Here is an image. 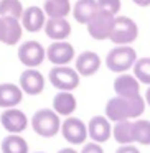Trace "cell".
<instances>
[{"instance_id": "3957f363", "label": "cell", "mask_w": 150, "mask_h": 153, "mask_svg": "<svg viewBox=\"0 0 150 153\" xmlns=\"http://www.w3.org/2000/svg\"><path fill=\"white\" fill-rule=\"evenodd\" d=\"M137 59V53L129 45H119L117 48L107 53L106 64L112 73H125L127 69L134 66Z\"/></svg>"}, {"instance_id": "7402d4cb", "label": "cell", "mask_w": 150, "mask_h": 153, "mask_svg": "<svg viewBox=\"0 0 150 153\" xmlns=\"http://www.w3.org/2000/svg\"><path fill=\"white\" fill-rule=\"evenodd\" d=\"M2 153H28V143L18 133H12L2 140Z\"/></svg>"}, {"instance_id": "ffe728a7", "label": "cell", "mask_w": 150, "mask_h": 153, "mask_svg": "<svg viewBox=\"0 0 150 153\" xmlns=\"http://www.w3.org/2000/svg\"><path fill=\"white\" fill-rule=\"evenodd\" d=\"M96 10H97L96 0H78L74 8H73L74 20H76L78 23L86 25L87 22L93 18V15L96 13Z\"/></svg>"}, {"instance_id": "4316f807", "label": "cell", "mask_w": 150, "mask_h": 153, "mask_svg": "<svg viewBox=\"0 0 150 153\" xmlns=\"http://www.w3.org/2000/svg\"><path fill=\"white\" fill-rule=\"evenodd\" d=\"M96 7L97 10L116 17L120 10V0H96Z\"/></svg>"}, {"instance_id": "4dcf8cb0", "label": "cell", "mask_w": 150, "mask_h": 153, "mask_svg": "<svg viewBox=\"0 0 150 153\" xmlns=\"http://www.w3.org/2000/svg\"><path fill=\"white\" fill-rule=\"evenodd\" d=\"M2 36H4V18L0 17V41H2Z\"/></svg>"}, {"instance_id": "7a4b0ae2", "label": "cell", "mask_w": 150, "mask_h": 153, "mask_svg": "<svg viewBox=\"0 0 150 153\" xmlns=\"http://www.w3.org/2000/svg\"><path fill=\"white\" fill-rule=\"evenodd\" d=\"M33 132L43 138H51L60 132V115L51 109H40L31 117Z\"/></svg>"}, {"instance_id": "f1b7e54d", "label": "cell", "mask_w": 150, "mask_h": 153, "mask_svg": "<svg viewBox=\"0 0 150 153\" xmlns=\"http://www.w3.org/2000/svg\"><path fill=\"white\" fill-rule=\"evenodd\" d=\"M116 153H140L139 152V148H135L134 145H122V146H119V148L116 150Z\"/></svg>"}, {"instance_id": "ba28073f", "label": "cell", "mask_w": 150, "mask_h": 153, "mask_svg": "<svg viewBox=\"0 0 150 153\" xmlns=\"http://www.w3.org/2000/svg\"><path fill=\"white\" fill-rule=\"evenodd\" d=\"M61 133L66 142L73 143V145H79L87 138V127L78 117H68L61 123Z\"/></svg>"}, {"instance_id": "f546056e", "label": "cell", "mask_w": 150, "mask_h": 153, "mask_svg": "<svg viewBox=\"0 0 150 153\" xmlns=\"http://www.w3.org/2000/svg\"><path fill=\"white\" fill-rule=\"evenodd\" d=\"M132 2L139 7H149L150 5V0H132Z\"/></svg>"}, {"instance_id": "484cf974", "label": "cell", "mask_w": 150, "mask_h": 153, "mask_svg": "<svg viewBox=\"0 0 150 153\" xmlns=\"http://www.w3.org/2000/svg\"><path fill=\"white\" fill-rule=\"evenodd\" d=\"M134 77L150 86V58H139L134 63Z\"/></svg>"}, {"instance_id": "30bf717a", "label": "cell", "mask_w": 150, "mask_h": 153, "mask_svg": "<svg viewBox=\"0 0 150 153\" xmlns=\"http://www.w3.org/2000/svg\"><path fill=\"white\" fill-rule=\"evenodd\" d=\"M45 51H46V58L54 66H66L74 58V48L68 41H54Z\"/></svg>"}, {"instance_id": "5b68a950", "label": "cell", "mask_w": 150, "mask_h": 153, "mask_svg": "<svg viewBox=\"0 0 150 153\" xmlns=\"http://www.w3.org/2000/svg\"><path fill=\"white\" fill-rule=\"evenodd\" d=\"M50 82L53 84V87H56L58 91H74L79 86V74L76 73V69L66 66H54L50 71Z\"/></svg>"}, {"instance_id": "2e32d148", "label": "cell", "mask_w": 150, "mask_h": 153, "mask_svg": "<svg viewBox=\"0 0 150 153\" xmlns=\"http://www.w3.org/2000/svg\"><path fill=\"white\" fill-rule=\"evenodd\" d=\"M23 99V92L17 84L12 82H4L0 84V107L4 109H10V107H17Z\"/></svg>"}, {"instance_id": "9a60e30c", "label": "cell", "mask_w": 150, "mask_h": 153, "mask_svg": "<svg viewBox=\"0 0 150 153\" xmlns=\"http://www.w3.org/2000/svg\"><path fill=\"white\" fill-rule=\"evenodd\" d=\"M45 25V12L40 7H28L22 13V28L30 33H37Z\"/></svg>"}, {"instance_id": "836d02e7", "label": "cell", "mask_w": 150, "mask_h": 153, "mask_svg": "<svg viewBox=\"0 0 150 153\" xmlns=\"http://www.w3.org/2000/svg\"><path fill=\"white\" fill-rule=\"evenodd\" d=\"M35 153H43V152H35Z\"/></svg>"}, {"instance_id": "7c38bea8", "label": "cell", "mask_w": 150, "mask_h": 153, "mask_svg": "<svg viewBox=\"0 0 150 153\" xmlns=\"http://www.w3.org/2000/svg\"><path fill=\"white\" fill-rule=\"evenodd\" d=\"M87 135L91 137V140L96 143L107 142L112 135V128H110V122L107 120V117L104 115H94L87 123Z\"/></svg>"}, {"instance_id": "44dd1931", "label": "cell", "mask_w": 150, "mask_h": 153, "mask_svg": "<svg viewBox=\"0 0 150 153\" xmlns=\"http://www.w3.org/2000/svg\"><path fill=\"white\" fill-rule=\"evenodd\" d=\"M43 12L50 18H66V15L71 12L69 0H46Z\"/></svg>"}, {"instance_id": "5bb4252c", "label": "cell", "mask_w": 150, "mask_h": 153, "mask_svg": "<svg viewBox=\"0 0 150 153\" xmlns=\"http://www.w3.org/2000/svg\"><path fill=\"white\" fill-rule=\"evenodd\" d=\"M48 38L54 41H63L71 35V25L66 18H50L43 25Z\"/></svg>"}, {"instance_id": "cb8c5ba5", "label": "cell", "mask_w": 150, "mask_h": 153, "mask_svg": "<svg viewBox=\"0 0 150 153\" xmlns=\"http://www.w3.org/2000/svg\"><path fill=\"white\" fill-rule=\"evenodd\" d=\"M22 13H23V7H22L20 0H0V17H10L20 20Z\"/></svg>"}, {"instance_id": "603a6c76", "label": "cell", "mask_w": 150, "mask_h": 153, "mask_svg": "<svg viewBox=\"0 0 150 153\" xmlns=\"http://www.w3.org/2000/svg\"><path fill=\"white\" fill-rule=\"evenodd\" d=\"M132 142L140 145H150V120H134L130 125Z\"/></svg>"}, {"instance_id": "4fadbf2b", "label": "cell", "mask_w": 150, "mask_h": 153, "mask_svg": "<svg viewBox=\"0 0 150 153\" xmlns=\"http://www.w3.org/2000/svg\"><path fill=\"white\" fill-rule=\"evenodd\" d=\"M101 68V58L94 51H83L76 58V73L81 76H93Z\"/></svg>"}, {"instance_id": "d4e9b609", "label": "cell", "mask_w": 150, "mask_h": 153, "mask_svg": "<svg viewBox=\"0 0 150 153\" xmlns=\"http://www.w3.org/2000/svg\"><path fill=\"white\" fill-rule=\"evenodd\" d=\"M130 125H132L130 120H119V122H116V127H114L112 133H114L116 142H119L120 145L134 143L132 142V133H130Z\"/></svg>"}, {"instance_id": "e0dca14e", "label": "cell", "mask_w": 150, "mask_h": 153, "mask_svg": "<svg viewBox=\"0 0 150 153\" xmlns=\"http://www.w3.org/2000/svg\"><path fill=\"white\" fill-rule=\"evenodd\" d=\"M76 107H78L76 97H74L69 91H60L53 99V110L58 115L69 117L71 114L76 110Z\"/></svg>"}, {"instance_id": "d6986e66", "label": "cell", "mask_w": 150, "mask_h": 153, "mask_svg": "<svg viewBox=\"0 0 150 153\" xmlns=\"http://www.w3.org/2000/svg\"><path fill=\"white\" fill-rule=\"evenodd\" d=\"M22 35H23V28H22L20 22L17 18L5 17L4 18V36H2V43L5 45H17L20 41Z\"/></svg>"}, {"instance_id": "9c48e42d", "label": "cell", "mask_w": 150, "mask_h": 153, "mask_svg": "<svg viewBox=\"0 0 150 153\" xmlns=\"http://www.w3.org/2000/svg\"><path fill=\"white\" fill-rule=\"evenodd\" d=\"M22 92L30 94V96H38L45 89V77L35 68H28L20 74V86Z\"/></svg>"}, {"instance_id": "8fae6325", "label": "cell", "mask_w": 150, "mask_h": 153, "mask_svg": "<svg viewBox=\"0 0 150 153\" xmlns=\"http://www.w3.org/2000/svg\"><path fill=\"white\" fill-rule=\"evenodd\" d=\"M0 123L7 132L10 133H20L27 128L28 125V119L25 115V112H22L20 109H15V107H10V109H5L0 115Z\"/></svg>"}, {"instance_id": "277c9868", "label": "cell", "mask_w": 150, "mask_h": 153, "mask_svg": "<svg viewBox=\"0 0 150 153\" xmlns=\"http://www.w3.org/2000/svg\"><path fill=\"white\" fill-rule=\"evenodd\" d=\"M139 36V27L129 17H114L112 31L109 40L116 45H130Z\"/></svg>"}, {"instance_id": "83f0119b", "label": "cell", "mask_w": 150, "mask_h": 153, "mask_svg": "<svg viewBox=\"0 0 150 153\" xmlns=\"http://www.w3.org/2000/svg\"><path fill=\"white\" fill-rule=\"evenodd\" d=\"M81 153H104V150H102V146H101L99 143L89 142V143H86V145L83 146Z\"/></svg>"}, {"instance_id": "52a82bcc", "label": "cell", "mask_w": 150, "mask_h": 153, "mask_svg": "<svg viewBox=\"0 0 150 153\" xmlns=\"http://www.w3.org/2000/svg\"><path fill=\"white\" fill-rule=\"evenodd\" d=\"M46 51L38 41H25L18 48V59L27 68H37L45 61Z\"/></svg>"}, {"instance_id": "ac0fdd59", "label": "cell", "mask_w": 150, "mask_h": 153, "mask_svg": "<svg viewBox=\"0 0 150 153\" xmlns=\"http://www.w3.org/2000/svg\"><path fill=\"white\" fill-rule=\"evenodd\" d=\"M114 91L119 97H135L139 96V81L130 74H120L114 81Z\"/></svg>"}, {"instance_id": "d6a6232c", "label": "cell", "mask_w": 150, "mask_h": 153, "mask_svg": "<svg viewBox=\"0 0 150 153\" xmlns=\"http://www.w3.org/2000/svg\"><path fill=\"white\" fill-rule=\"evenodd\" d=\"M145 102L150 105V87L147 89V92H145Z\"/></svg>"}, {"instance_id": "1f68e13d", "label": "cell", "mask_w": 150, "mask_h": 153, "mask_svg": "<svg viewBox=\"0 0 150 153\" xmlns=\"http://www.w3.org/2000/svg\"><path fill=\"white\" fill-rule=\"evenodd\" d=\"M58 153H78L76 150H73V148H61Z\"/></svg>"}, {"instance_id": "6da1fadb", "label": "cell", "mask_w": 150, "mask_h": 153, "mask_svg": "<svg viewBox=\"0 0 150 153\" xmlns=\"http://www.w3.org/2000/svg\"><path fill=\"white\" fill-rule=\"evenodd\" d=\"M145 110V100L139 96L135 97H112L106 104V117L107 120L119 122V120H130L142 115Z\"/></svg>"}, {"instance_id": "8992f818", "label": "cell", "mask_w": 150, "mask_h": 153, "mask_svg": "<svg viewBox=\"0 0 150 153\" xmlns=\"http://www.w3.org/2000/svg\"><path fill=\"white\" fill-rule=\"evenodd\" d=\"M87 31L94 40H109V35L112 31L114 17L106 12L96 10L89 22H87Z\"/></svg>"}]
</instances>
